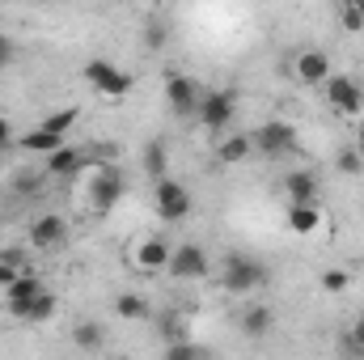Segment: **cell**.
Masks as SVG:
<instances>
[{
    "instance_id": "obj_20",
    "label": "cell",
    "mask_w": 364,
    "mask_h": 360,
    "mask_svg": "<svg viewBox=\"0 0 364 360\" xmlns=\"http://www.w3.org/2000/svg\"><path fill=\"white\" fill-rule=\"evenodd\" d=\"M77 119H81V106H68V110H51L38 127H43L47 136H55V140H68V132L77 127Z\"/></svg>"
},
{
    "instance_id": "obj_34",
    "label": "cell",
    "mask_w": 364,
    "mask_h": 360,
    "mask_svg": "<svg viewBox=\"0 0 364 360\" xmlns=\"http://www.w3.org/2000/svg\"><path fill=\"white\" fill-rule=\"evenodd\" d=\"M13 144H17V136H13V123H4V119H0V153H4V149H13Z\"/></svg>"
},
{
    "instance_id": "obj_10",
    "label": "cell",
    "mask_w": 364,
    "mask_h": 360,
    "mask_svg": "<svg viewBox=\"0 0 364 360\" xmlns=\"http://www.w3.org/2000/svg\"><path fill=\"white\" fill-rule=\"evenodd\" d=\"M64 242H68V221H64L60 212L34 216V225H30V246H34V250H55V246H64Z\"/></svg>"
},
{
    "instance_id": "obj_38",
    "label": "cell",
    "mask_w": 364,
    "mask_h": 360,
    "mask_svg": "<svg viewBox=\"0 0 364 360\" xmlns=\"http://www.w3.org/2000/svg\"><path fill=\"white\" fill-rule=\"evenodd\" d=\"M110 360H132V356H110Z\"/></svg>"
},
{
    "instance_id": "obj_7",
    "label": "cell",
    "mask_w": 364,
    "mask_h": 360,
    "mask_svg": "<svg viewBox=\"0 0 364 360\" xmlns=\"http://www.w3.org/2000/svg\"><path fill=\"white\" fill-rule=\"evenodd\" d=\"M170 275L174 280H203L208 271H212V259H208V250L203 246H195V242H182L174 246V255H170Z\"/></svg>"
},
{
    "instance_id": "obj_29",
    "label": "cell",
    "mask_w": 364,
    "mask_h": 360,
    "mask_svg": "<svg viewBox=\"0 0 364 360\" xmlns=\"http://www.w3.org/2000/svg\"><path fill=\"white\" fill-rule=\"evenodd\" d=\"M51 314H55V292H43V297L34 301V309L26 314V322H47Z\"/></svg>"
},
{
    "instance_id": "obj_8",
    "label": "cell",
    "mask_w": 364,
    "mask_h": 360,
    "mask_svg": "<svg viewBox=\"0 0 364 360\" xmlns=\"http://www.w3.org/2000/svg\"><path fill=\"white\" fill-rule=\"evenodd\" d=\"M166 102H170V110H174V115L191 119V115H199L203 90H199L191 77H182V73H170V77H166Z\"/></svg>"
},
{
    "instance_id": "obj_3",
    "label": "cell",
    "mask_w": 364,
    "mask_h": 360,
    "mask_svg": "<svg viewBox=\"0 0 364 360\" xmlns=\"http://www.w3.org/2000/svg\"><path fill=\"white\" fill-rule=\"evenodd\" d=\"M81 77L90 81L93 93H102V97H114V102L132 93V77H127L123 68H114L110 60H90V64L81 68Z\"/></svg>"
},
{
    "instance_id": "obj_16",
    "label": "cell",
    "mask_w": 364,
    "mask_h": 360,
    "mask_svg": "<svg viewBox=\"0 0 364 360\" xmlns=\"http://www.w3.org/2000/svg\"><path fill=\"white\" fill-rule=\"evenodd\" d=\"M288 229L296 238H309L322 229V203H288Z\"/></svg>"
},
{
    "instance_id": "obj_12",
    "label": "cell",
    "mask_w": 364,
    "mask_h": 360,
    "mask_svg": "<svg viewBox=\"0 0 364 360\" xmlns=\"http://www.w3.org/2000/svg\"><path fill=\"white\" fill-rule=\"evenodd\" d=\"M43 292H47V284H43L34 271H26V275H21V280H17V284L4 292V305H9V314H13V318H26Z\"/></svg>"
},
{
    "instance_id": "obj_37",
    "label": "cell",
    "mask_w": 364,
    "mask_h": 360,
    "mask_svg": "<svg viewBox=\"0 0 364 360\" xmlns=\"http://www.w3.org/2000/svg\"><path fill=\"white\" fill-rule=\"evenodd\" d=\"M352 4H356V9H360V17H364V0H352Z\"/></svg>"
},
{
    "instance_id": "obj_31",
    "label": "cell",
    "mask_w": 364,
    "mask_h": 360,
    "mask_svg": "<svg viewBox=\"0 0 364 360\" xmlns=\"http://www.w3.org/2000/svg\"><path fill=\"white\" fill-rule=\"evenodd\" d=\"M43 179H47V174H21V179H13V191H17V195H34V191L43 186Z\"/></svg>"
},
{
    "instance_id": "obj_24",
    "label": "cell",
    "mask_w": 364,
    "mask_h": 360,
    "mask_svg": "<svg viewBox=\"0 0 364 360\" xmlns=\"http://www.w3.org/2000/svg\"><path fill=\"white\" fill-rule=\"evenodd\" d=\"M161 360H212V352H208V348H199L195 339H182V344H166Z\"/></svg>"
},
{
    "instance_id": "obj_15",
    "label": "cell",
    "mask_w": 364,
    "mask_h": 360,
    "mask_svg": "<svg viewBox=\"0 0 364 360\" xmlns=\"http://www.w3.org/2000/svg\"><path fill=\"white\" fill-rule=\"evenodd\" d=\"M170 255H174V246H170L166 238H144V242L136 246V263L144 271H166L170 268Z\"/></svg>"
},
{
    "instance_id": "obj_30",
    "label": "cell",
    "mask_w": 364,
    "mask_h": 360,
    "mask_svg": "<svg viewBox=\"0 0 364 360\" xmlns=\"http://www.w3.org/2000/svg\"><path fill=\"white\" fill-rule=\"evenodd\" d=\"M166 38H170V34H166V26H161V21L144 26V47H149V51H161V47H166Z\"/></svg>"
},
{
    "instance_id": "obj_19",
    "label": "cell",
    "mask_w": 364,
    "mask_h": 360,
    "mask_svg": "<svg viewBox=\"0 0 364 360\" xmlns=\"http://www.w3.org/2000/svg\"><path fill=\"white\" fill-rule=\"evenodd\" d=\"M144 170H149L153 182L170 179V149H166V140H149L144 144Z\"/></svg>"
},
{
    "instance_id": "obj_1",
    "label": "cell",
    "mask_w": 364,
    "mask_h": 360,
    "mask_svg": "<svg viewBox=\"0 0 364 360\" xmlns=\"http://www.w3.org/2000/svg\"><path fill=\"white\" fill-rule=\"evenodd\" d=\"M220 284H225L229 292H237V297H250L255 288L267 284V263H263V259H250V255H242V250H233V255H225V263H220Z\"/></svg>"
},
{
    "instance_id": "obj_22",
    "label": "cell",
    "mask_w": 364,
    "mask_h": 360,
    "mask_svg": "<svg viewBox=\"0 0 364 360\" xmlns=\"http://www.w3.org/2000/svg\"><path fill=\"white\" fill-rule=\"evenodd\" d=\"M114 318L140 322V318H149V301H144L140 292H119V297H114Z\"/></svg>"
},
{
    "instance_id": "obj_9",
    "label": "cell",
    "mask_w": 364,
    "mask_h": 360,
    "mask_svg": "<svg viewBox=\"0 0 364 360\" xmlns=\"http://www.w3.org/2000/svg\"><path fill=\"white\" fill-rule=\"evenodd\" d=\"M326 102H331L335 115L356 119V115L364 110V90L352 81V77H331V81H326Z\"/></svg>"
},
{
    "instance_id": "obj_11",
    "label": "cell",
    "mask_w": 364,
    "mask_h": 360,
    "mask_svg": "<svg viewBox=\"0 0 364 360\" xmlns=\"http://www.w3.org/2000/svg\"><path fill=\"white\" fill-rule=\"evenodd\" d=\"M292 77H296L301 85H326V81H331V55H326L322 47L301 51V55L292 60Z\"/></svg>"
},
{
    "instance_id": "obj_23",
    "label": "cell",
    "mask_w": 364,
    "mask_h": 360,
    "mask_svg": "<svg viewBox=\"0 0 364 360\" xmlns=\"http://www.w3.org/2000/svg\"><path fill=\"white\" fill-rule=\"evenodd\" d=\"M73 344H77L81 352H97V348L106 344V327H102V322H77Z\"/></svg>"
},
{
    "instance_id": "obj_2",
    "label": "cell",
    "mask_w": 364,
    "mask_h": 360,
    "mask_svg": "<svg viewBox=\"0 0 364 360\" xmlns=\"http://www.w3.org/2000/svg\"><path fill=\"white\" fill-rule=\"evenodd\" d=\"M123 191H127V179H123V170L119 166H97L90 174V208L93 212H110L119 199H123Z\"/></svg>"
},
{
    "instance_id": "obj_4",
    "label": "cell",
    "mask_w": 364,
    "mask_h": 360,
    "mask_svg": "<svg viewBox=\"0 0 364 360\" xmlns=\"http://www.w3.org/2000/svg\"><path fill=\"white\" fill-rule=\"evenodd\" d=\"M153 208H157V216L166 225H178V221L191 216V191L178 179H161L153 186Z\"/></svg>"
},
{
    "instance_id": "obj_36",
    "label": "cell",
    "mask_w": 364,
    "mask_h": 360,
    "mask_svg": "<svg viewBox=\"0 0 364 360\" xmlns=\"http://www.w3.org/2000/svg\"><path fill=\"white\" fill-rule=\"evenodd\" d=\"M356 149H360V153H364V123H360V127H356Z\"/></svg>"
},
{
    "instance_id": "obj_5",
    "label": "cell",
    "mask_w": 364,
    "mask_h": 360,
    "mask_svg": "<svg viewBox=\"0 0 364 360\" xmlns=\"http://www.w3.org/2000/svg\"><path fill=\"white\" fill-rule=\"evenodd\" d=\"M208 132H225L233 119H237V93L233 90H212V93H203V102H199V115H195Z\"/></svg>"
},
{
    "instance_id": "obj_32",
    "label": "cell",
    "mask_w": 364,
    "mask_h": 360,
    "mask_svg": "<svg viewBox=\"0 0 364 360\" xmlns=\"http://www.w3.org/2000/svg\"><path fill=\"white\" fill-rule=\"evenodd\" d=\"M339 21H343V30H364V17H360V9L356 4H343V13H339Z\"/></svg>"
},
{
    "instance_id": "obj_35",
    "label": "cell",
    "mask_w": 364,
    "mask_h": 360,
    "mask_svg": "<svg viewBox=\"0 0 364 360\" xmlns=\"http://www.w3.org/2000/svg\"><path fill=\"white\" fill-rule=\"evenodd\" d=\"M9 64H13V38L0 34V68H9Z\"/></svg>"
},
{
    "instance_id": "obj_26",
    "label": "cell",
    "mask_w": 364,
    "mask_h": 360,
    "mask_svg": "<svg viewBox=\"0 0 364 360\" xmlns=\"http://www.w3.org/2000/svg\"><path fill=\"white\" fill-rule=\"evenodd\" d=\"M335 170H339V174H348V179H360V174H364V153L356 149V144H352V149H339Z\"/></svg>"
},
{
    "instance_id": "obj_6",
    "label": "cell",
    "mask_w": 364,
    "mask_h": 360,
    "mask_svg": "<svg viewBox=\"0 0 364 360\" xmlns=\"http://www.w3.org/2000/svg\"><path fill=\"white\" fill-rule=\"evenodd\" d=\"M250 140H255V149H259L263 157H284V153H292V149H296V127H292V123H284V119H272V123L255 127V132H250Z\"/></svg>"
},
{
    "instance_id": "obj_33",
    "label": "cell",
    "mask_w": 364,
    "mask_h": 360,
    "mask_svg": "<svg viewBox=\"0 0 364 360\" xmlns=\"http://www.w3.org/2000/svg\"><path fill=\"white\" fill-rule=\"evenodd\" d=\"M21 275H26V271H17V268H13V263H0V288L9 292V288H13V284L21 280Z\"/></svg>"
},
{
    "instance_id": "obj_21",
    "label": "cell",
    "mask_w": 364,
    "mask_h": 360,
    "mask_svg": "<svg viewBox=\"0 0 364 360\" xmlns=\"http://www.w3.org/2000/svg\"><path fill=\"white\" fill-rule=\"evenodd\" d=\"M68 140H55V136H47L43 127H34V132H26V136H17V149L21 153H43V157H51L55 149H64Z\"/></svg>"
},
{
    "instance_id": "obj_25",
    "label": "cell",
    "mask_w": 364,
    "mask_h": 360,
    "mask_svg": "<svg viewBox=\"0 0 364 360\" xmlns=\"http://www.w3.org/2000/svg\"><path fill=\"white\" fill-rule=\"evenodd\" d=\"M318 284H322V292H331V297H343L348 288H352V271L343 268H326L318 275Z\"/></svg>"
},
{
    "instance_id": "obj_14",
    "label": "cell",
    "mask_w": 364,
    "mask_h": 360,
    "mask_svg": "<svg viewBox=\"0 0 364 360\" xmlns=\"http://www.w3.org/2000/svg\"><path fill=\"white\" fill-rule=\"evenodd\" d=\"M85 166H90V157H85L81 149L64 144V149H55V153L43 162V174H47V179H73V174H81Z\"/></svg>"
},
{
    "instance_id": "obj_17",
    "label": "cell",
    "mask_w": 364,
    "mask_h": 360,
    "mask_svg": "<svg viewBox=\"0 0 364 360\" xmlns=\"http://www.w3.org/2000/svg\"><path fill=\"white\" fill-rule=\"evenodd\" d=\"M272 327H275V314H272V305H246L242 309V331L250 335V339H267L272 335Z\"/></svg>"
},
{
    "instance_id": "obj_27",
    "label": "cell",
    "mask_w": 364,
    "mask_h": 360,
    "mask_svg": "<svg viewBox=\"0 0 364 360\" xmlns=\"http://www.w3.org/2000/svg\"><path fill=\"white\" fill-rule=\"evenodd\" d=\"M339 348H343V356L364 360V318H356V322H352V331L343 335V344H339Z\"/></svg>"
},
{
    "instance_id": "obj_28",
    "label": "cell",
    "mask_w": 364,
    "mask_h": 360,
    "mask_svg": "<svg viewBox=\"0 0 364 360\" xmlns=\"http://www.w3.org/2000/svg\"><path fill=\"white\" fill-rule=\"evenodd\" d=\"M161 339H166V344H182V339H186V322H182L178 309H166V318H161Z\"/></svg>"
},
{
    "instance_id": "obj_13",
    "label": "cell",
    "mask_w": 364,
    "mask_h": 360,
    "mask_svg": "<svg viewBox=\"0 0 364 360\" xmlns=\"http://www.w3.org/2000/svg\"><path fill=\"white\" fill-rule=\"evenodd\" d=\"M284 195H288V203H322L318 170H288L284 174Z\"/></svg>"
},
{
    "instance_id": "obj_18",
    "label": "cell",
    "mask_w": 364,
    "mask_h": 360,
    "mask_svg": "<svg viewBox=\"0 0 364 360\" xmlns=\"http://www.w3.org/2000/svg\"><path fill=\"white\" fill-rule=\"evenodd\" d=\"M250 153H255L250 132H246V136H225V140H216V162H220V166H242Z\"/></svg>"
}]
</instances>
